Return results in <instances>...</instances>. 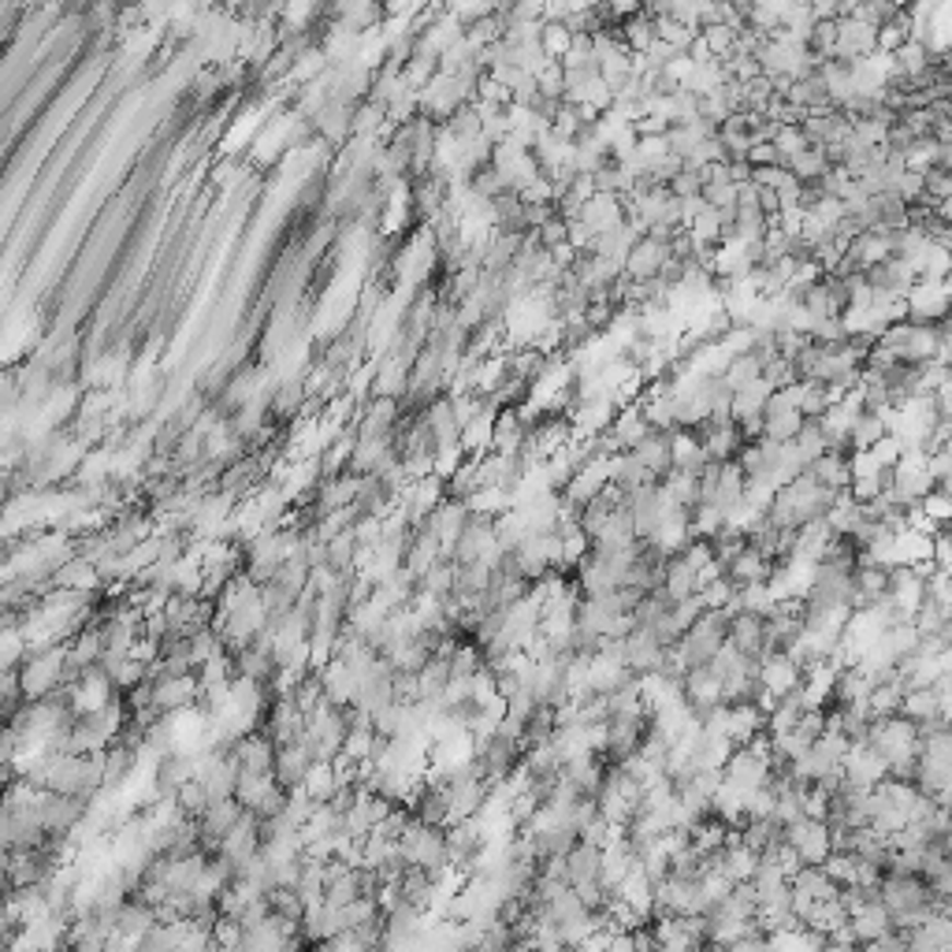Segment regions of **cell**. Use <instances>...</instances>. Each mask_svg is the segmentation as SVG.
Masks as SVG:
<instances>
[{"instance_id":"cell-1","label":"cell","mask_w":952,"mask_h":952,"mask_svg":"<svg viewBox=\"0 0 952 952\" xmlns=\"http://www.w3.org/2000/svg\"><path fill=\"white\" fill-rule=\"evenodd\" d=\"M781 841L789 845V853L797 856L800 867H822L834 853V841H830V826L815 819H797L789 826H781Z\"/></svg>"},{"instance_id":"cell-2","label":"cell","mask_w":952,"mask_h":952,"mask_svg":"<svg viewBox=\"0 0 952 952\" xmlns=\"http://www.w3.org/2000/svg\"><path fill=\"white\" fill-rule=\"evenodd\" d=\"M667 261H670V243L651 238V235H640L633 243V249H628V257L622 265V275H625V280H636V283H655Z\"/></svg>"},{"instance_id":"cell-3","label":"cell","mask_w":952,"mask_h":952,"mask_svg":"<svg viewBox=\"0 0 952 952\" xmlns=\"http://www.w3.org/2000/svg\"><path fill=\"white\" fill-rule=\"evenodd\" d=\"M874 57V26L856 20V15H837V42L834 57L841 63H863Z\"/></svg>"},{"instance_id":"cell-4","label":"cell","mask_w":952,"mask_h":952,"mask_svg":"<svg viewBox=\"0 0 952 952\" xmlns=\"http://www.w3.org/2000/svg\"><path fill=\"white\" fill-rule=\"evenodd\" d=\"M246 811H243V803H238L235 797H224V800H212L205 811H201L198 819V841H201V848H205V853H212V848L220 845V841H224L231 830L238 826V819H243Z\"/></svg>"},{"instance_id":"cell-5","label":"cell","mask_w":952,"mask_h":952,"mask_svg":"<svg viewBox=\"0 0 952 952\" xmlns=\"http://www.w3.org/2000/svg\"><path fill=\"white\" fill-rule=\"evenodd\" d=\"M317 766V760H313V752L305 748L302 741H291V744H280L275 748V766H272V778L280 789L286 792H298L305 778H309V771Z\"/></svg>"},{"instance_id":"cell-6","label":"cell","mask_w":952,"mask_h":952,"mask_svg":"<svg viewBox=\"0 0 952 952\" xmlns=\"http://www.w3.org/2000/svg\"><path fill=\"white\" fill-rule=\"evenodd\" d=\"M904 938L908 952H945L952 949V922L949 915H927L922 922H915L908 930H896Z\"/></svg>"},{"instance_id":"cell-7","label":"cell","mask_w":952,"mask_h":952,"mask_svg":"<svg viewBox=\"0 0 952 952\" xmlns=\"http://www.w3.org/2000/svg\"><path fill=\"white\" fill-rule=\"evenodd\" d=\"M662 659H667V648L655 640L651 633H633L625 636V670L636 673V678H648V673H659L662 670Z\"/></svg>"},{"instance_id":"cell-8","label":"cell","mask_w":952,"mask_h":952,"mask_svg":"<svg viewBox=\"0 0 952 952\" xmlns=\"http://www.w3.org/2000/svg\"><path fill=\"white\" fill-rule=\"evenodd\" d=\"M156 908L153 904H145L142 896H127L124 904L116 908V922H113V933L116 938H127V941H138L145 938L153 927H156Z\"/></svg>"},{"instance_id":"cell-9","label":"cell","mask_w":952,"mask_h":952,"mask_svg":"<svg viewBox=\"0 0 952 952\" xmlns=\"http://www.w3.org/2000/svg\"><path fill=\"white\" fill-rule=\"evenodd\" d=\"M726 644L733 648L737 655H744V659H763V618L760 614H744V610H737V614H729V633H726Z\"/></svg>"},{"instance_id":"cell-10","label":"cell","mask_w":952,"mask_h":952,"mask_svg":"<svg viewBox=\"0 0 952 952\" xmlns=\"http://www.w3.org/2000/svg\"><path fill=\"white\" fill-rule=\"evenodd\" d=\"M659 591L670 599V603L692 599L700 591V569L692 566L685 554H670L667 566H662V585H659Z\"/></svg>"},{"instance_id":"cell-11","label":"cell","mask_w":952,"mask_h":952,"mask_svg":"<svg viewBox=\"0 0 952 952\" xmlns=\"http://www.w3.org/2000/svg\"><path fill=\"white\" fill-rule=\"evenodd\" d=\"M760 733H766V715L755 704H733L726 710V741L733 748L752 744Z\"/></svg>"},{"instance_id":"cell-12","label":"cell","mask_w":952,"mask_h":952,"mask_svg":"<svg viewBox=\"0 0 952 952\" xmlns=\"http://www.w3.org/2000/svg\"><path fill=\"white\" fill-rule=\"evenodd\" d=\"M848 458H853L848 450H826L803 473L815 480L819 487H826V492H848V480H853L848 477Z\"/></svg>"},{"instance_id":"cell-13","label":"cell","mask_w":952,"mask_h":952,"mask_svg":"<svg viewBox=\"0 0 952 952\" xmlns=\"http://www.w3.org/2000/svg\"><path fill=\"white\" fill-rule=\"evenodd\" d=\"M890 436V424H885V413H871L863 410L859 418L848 424V450L859 455V450H871L874 443H882Z\"/></svg>"},{"instance_id":"cell-14","label":"cell","mask_w":952,"mask_h":952,"mask_svg":"<svg viewBox=\"0 0 952 952\" xmlns=\"http://www.w3.org/2000/svg\"><path fill=\"white\" fill-rule=\"evenodd\" d=\"M789 893L808 896V901H830V896H837L841 890L822 867H800V871L789 878Z\"/></svg>"},{"instance_id":"cell-15","label":"cell","mask_w":952,"mask_h":952,"mask_svg":"<svg viewBox=\"0 0 952 952\" xmlns=\"http://www.w3.org/2000/svg\"><path fill=\"white\" fill-rule=\"evenodd\" d=\"M265 901H268V915H275V919L291 922V927H298V922H302L305 904H302V896L294 893V890H286V885H280V890H268Z\"/></svg>"},{"instance_id":"cell-16","label":"cell","mask_w":952,"mask_h":952,"mask_svg":"<svg viewBox=\"0 0 952 952\" xmlns=\"http://www.w3.org/2000/svg\"><path fill=\"white\" fill-rule=\"evenodd\" d=\"M514 945V927H506L503 919H492L484 930H480V941L473 952H510Z\"/></svg>"},{"instance_id":"cell-17","label":"cell","mask_w":952,"mask_h":952,"mask_svg":"<svg viewBox=\"0 0 952 952\" xmlns=\"http://www.w3.org/2000/svg\"><path fill=\"white\" fill-rule=\"evenodd\" d=\"M919 510H922V517H927V521L945 525V521H949V514H952L949 487H930V492L919 498Z\"/></svg>"},{"instance_id":"cell-18","label":"cell","mask_w":952,"mask_h":952,"mask_svg":"<svg viewBox=\"0 0 952 952\" xmlns=\"http://www.w3.org/2000/svg\"><path fill=\"white\" fill-rule=\"evenodd\" d=\"M569 42H573V34H569L562 23H543V31H540V45H543V52H548V60H559L562 52L569 49Z\"/></svg>"},{"instance_id":"cell-19","label":"cell","mask_w":952,"mask_h":952,"mask_svg":"<svg viewBox=\"0 0 952 952\" xmlns=\"http://www.w3.org/2000/svg\"><path fill=\"white\" fill-rule=\"evenodd\" d=\"M718 952H774V941H771V933H763V930H748Z\"/></svg>"},{"instance_id":"cell-20","label":"cell","mask_w":952,"mask_h":952,"mask_svg":"<svg viewBox=\"0 0 952 952\" xmlns=\"http://www.w3.org/2000/svg\"><path fill=\"white\" fill-rule=\"evenodd\" d=\"M607 952H636V938H633V930H618L614 938H610Z\"/></svg>"},{"instance_id":"cell-21","label":"cell","mask_w":952,"mask_h":952,"mask_svg":"<svg viewBox=\"0 0 952 952\" xmlns=\"http://www.w3.org/2000/svg\"><path fill=\"white\" fill-rule=\"evenodd\" d=\"M105 952H138V941H127V938H108V945H105Z\"/></svg>"}]
</instances>
